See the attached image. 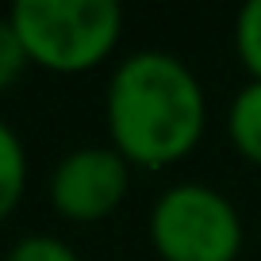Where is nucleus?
Wrapping results in <instances>:
<instances>
[{"label":"nucleus","instance_id":"1","mask_svg":"<svg viewBox=\"0 0 261 261\" xmlns=\"http://www.w3.org/2000/svg\"><path fill=\"white\" fill-rule=\"evenodd\" d=\"M112 146L142 169H169L204 135L207 96L173 50H135L112 69L104 96Z\"/></svg>","mask_w":261,"mask_h":261},{"label":"nucleus","instance_id":"2","mask_svg":"<svg viewBox=\"0 0 261 261\" xmlns=\"http://www.w3.org/2000/svg\"><path fill=\"white\" fill-rule=\"evenodd\" d=\"M8 19L31 62L54 73L92 69L123 35V8L115 0H16Z\"/></svg>","mask_w":261,"mask_h":261},{"label":"nucleus","instance_id":"3","mask_svg":"<svg viewBox=\"0 0 261 261\" xmlns=\"http://www.w3.org/2000/svg\"><path fill=\"white\" fill-rule=\"evenodd\" d=\"M242 215L204 180L169 185L150 207V242L165 261H238Z\"/></svg>","mask_w":261,"mask_h":261},{"label":"nucleus","instance_id":"4","mask_svg":"<svg viewBox=\"0 0 261 261\" xmlns=\"http://www.w3.org/2000/svg\"><path fill=\"white\" fill-rule=\"evenodd\" d=\"M130 188V162L108 146H77L50 173V204L73 223H96L123 204Z\"/></svg>","mask_w":261,"mask_h":261},{"label":"nucleus","instance_id":"5","mask_svg":"<svg viewBox=\"0 0 261 261\" xmlns=\"http://www.w3.org/2000/svg\"><path fill=\"white\" fill-rule=\"evenodd\" d=\"M227 135L234 142V150L246 162L261 165V81H246L242 89L230 96L227 108Z\"/></svg>","mask_w":261,"mask_h":261},{"label":"nucleus","instance_id":"6","mask_svg":"<svg viewBox=\"0 0 261 261\" xmlns=\"http://www.w3.org/2000/svg\"><path fill=\"white\" fill-rule=\"evenodd\" d=\"M27 185V150L4 115H0V219L19 204Z\"/></svg>","mask_w":261,"mask_h":261},{"label":"nucleus","instance_id":"7","mask_svg":"<svg viewBox=\"0 0 261 261\" xmlns=\"http://www.w3.org/2000/svg\"><path fill=\"white\" fill-rule=\"evenodd\" d=\"M234 50L242 58V65L250 69L253 81H261V0L242 4L234 19Z\"/></svg>","mask_w":261,"mask_h":261},{"label":"nucleus","instance_id":"8","mask_svg":"<svg viewBox=\"0 0 261 261\" xmlns=\"http://www.w3.org/2000/svg\"><path fill=\"white\" fill-rule=\"evenodd\" d=\"M4 261H81V253L58 234H46V230H35V234H23L12 242V250L4 253Z\"/></svg>","mask_w":261,"mask_h":261},{"label":"nucleus","instance_id":"9","mask_svg":"<svg viewBox=\"0 0 261 261\" xmlns=\"http://www.w3.org/2000/svg\"><path fill=\"white\" fill-rule=\"evenodd\" d=\"M27 65H31V54H27L16 23L8 16H0V89H8L12 81H19V73H23Z\"/></svg>","mask_w":261,"mask_h":261}]
</instances>
